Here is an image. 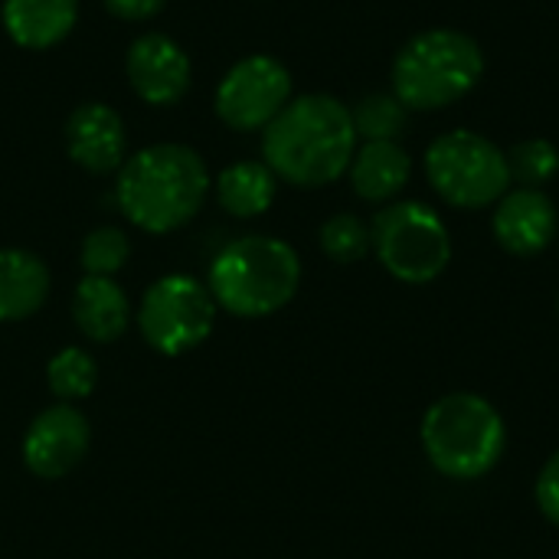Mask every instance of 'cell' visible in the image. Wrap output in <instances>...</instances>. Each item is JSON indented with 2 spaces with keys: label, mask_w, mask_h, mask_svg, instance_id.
<instances>
[{
  "label": "cell",
  "mask_w": 559,
  "mask_h": 559,
  "mask_svg": "<svg viewBox=\"0 0 559 559\" xmlns=\"http://www.w3.org/2000/svg\"><path fill=\"white\" fill-rule=\"evenodd\" d=\"M278 193V177L269 170L265 160H239L219 170L216 177V200L236 219L262 216Z\"/></svg>",
  "instance_id": "cell-18"
},
{
  "label": "cell",
  "mask_w": 559,
  "mask_h": 559,
  "mask_svg": "<svg viewBox=\"0 0 559 559\" xmlns=\"http://www.w3.org/2000/svg\"><path fill=\"white\" fill-rule=\"evenodd\" d=\"M350 118H354L357 138H364V141H396L400 134H406L409 108L393 92H370L350 108Z\"/></svg>",
  "instance_id": "cell-19"
},
{
  "label": "cell",
  "mask_w": 559,
  "mask_h": 559,
  "mask_svg": "<svg viewBox=\"0 0 559 559\" xmlns=\"http://www.w3.org/2000/svg\"><path fill=\"white\" fill-rule=\"evenodd\" d=\"M350 187L367 203H393L403 187L409 183L413 160L400 147V141H367L354 151V160L347 167Z\"/></svg>",
  "instance_id": "cell-16"
},
{
  "label": "cell",
  "mask_w": 559,
  "mask_h": 559,
  "mask_svg": "<svg viewBox=\"0 0 559 559\" xmlns=\"http://www.w3.org/2000/svg\"><path fill=\"white\" fill-rule=\"evenodd\" d=\"M0 23L20 49H52L79 23V0H3Z\"/></svg>",
  "instance_id": "cell-14"
},
{
  "label": "cell",
  "mask_w": 559,
  "mask_h": 559,
  "mask_svg": "<svg viewBox=\"0 0 559 559\" xmlns=\"http://www.w3.org/2000/svg\"><path fill=\"white\" fill-rule=\"evenodd\" d=\"M46 383L59 403H79V400L92 396V390L98 383V364L92 354H85L79 347H62L46 367Z\"/></svg>",
  "instance_id": "cell-20"
},
{
  "label": "cell",
  "mask_w": 559,
  "mask_h": 559,
  "mask_svg": "<svg viewBox=\"0 0 559 559\" xmlns=\"http://www.w3.org/2000/svg\"><path fill=\"white\" fill-rule=\"evenodd\" d=\"M485 75L478 39L459 29L416 33L393 59V95L409 111H436L465 98Z\"/></svg>",
  "instance_id": "cell-5"
},
{
  "label": "cell",
  "mask_w": 559,
  "mask_h": 559,
  "mask_svg": "<svg viewBox=\"0 0 559 559\" xmlns=\"http://www.w3.org/2000/svg\"><path fill=\"white\" fill-rule=\"evenodd\" d=\"M534 498H537L540 514L554 527H559V449L544 462V468L537 475V485H534Z\"/></svg>",
  "instance_id": "cell-24"
},
{
  "label": "cell",
  "mask_w": 559,
  "mask_h": 559,
  "mask_svg": "<svg viewBox=\"0 0 559 559\" xmlns=\"http://www.w3.org/2000/svg\"><path fill=\"white\" fill-rule=\"evenodd\" d=\"M432 190L459 210H485L511 190L508 151L478 131H449L426 151Z\"/></svg>",
  "instance_id": "cell-7"
},
{
  "label": "cell",
  "mask_w": 559,
  "mask_h": 559,
  "mask_svg": "<svg viewBox=\"0 0 559 559\" xmlns=\"http://www.w3.org/2000/svg\"><path fill=\"white\" fill-rule=\"evenodd\" d=\"M301 285L298 252L275 236H242L210 262V295L236 318H269L282 311Z\"/></svg>",
  "instance_id": "cell-4"
},
{
  "label": "cell",
  "mask_w": 559,
  "mask_h": 559,
  "mask_svg": "<svg viewBox=\"0 0 559 559\" xmlns=\"http://www.w3.org/2000/svg\"><path fill=\"white\" fill-rule=\"evenodd\" d=\"M491 229L504 252L531 259V255H540L557 239L559 213L544 190L518 187V190H508L495 203Z\"/></svg>",
  "instance_id": "cell-12"
},
{
  "label": "cell",
  "mask_w": 559,
  "mask_h": 559,
  "mask_svg": "<svg viewBox=\"0 0 559 559\" xmlns=\"http://www.w3.org/2000/svg\"><path fill=\"white\" fill-rule=\"evenodd\" d=\"M131 259V242L124 236V229L118 226H98L82 239L79 249V262L85 269V275H105L115 278V272H121Z\"/></svg>",
  "instance_id": "cell-22"
},
{
  "label": "cell",
  "mask_w": 559,
  "mask_h": 559,
  "mask_svg": "<svg viewBox=\"0 0 559 559\" xmlns=\"http://www.w3.org/2000/svg\"><path fill=\"white\" fill-rule=\"evenodd\" d=\"M88 442V419L72 403H56L29 423L23 436V465L43 481H59L79 468Z\"/></svg>",
  "instance_id": "cell-11"
},
{
  "label": "cell",
  "mask_w": 559,
  "mask_h": 559,
  "mask_svg": "<svg viewBox=\"0 0 559 559\" xmlns=\"http://www.w3.org/2000/svg\"><path fill=\"white\" fill-rule=\"evenodd\" d=\"M321 249L341 265L360 262L370 252V226L354 213H337L321 226Z\"/></svg>",
  "instance_id": "cell-23"
},
{
  "label": "cell",
  "mask_w": 559,
  "mask_h": 559,
  "mask_svg": "<svg viewBox=\"0 0 559 559\" xmlns=\"http://www.w3.org/2000/svg\"><path fill=\"white\" fill-rule=\"evenodd\" d=\"M370 252L396 282L429 285L452 262V236L432 206L393 200L370 223Z\"/></svg>",
  "instance_id": "cell-6"
},
{
  "label": "cell",
  "mask_w": 559,
  "mask_h": 559,
  "mask_svg": "<svg viewBox=\"0 0 559 559\" xmlns=\"http://www.w3.org/2000/svg\"><path fill=\"white\" fill-rule=\"evenodd\" d=\"M357 131L350 108L324 92L292 98L262 131V160L292 187H328L354 160Z\"/></svg>",
  "instance_id": "cell-1"
},
{
  "label": "cell",
  "mask_w": 559,
  "mask_h": 559,
  "mask_svg": "<svg viewBox=\"0 0 559 559\" xmlns=\"http://www.w3.org/2000/svg\"><path fill=\"white\" fill-rule=\"evenodd\" d=\"M292 102V72L275 56L255 52L239 59L216 85L213 108L233 131H265Z\"/></svg>",
  "instance_id": "cell-9"
},
{
  "label": "cell",
  "mask_w": 559,
  "mask_h": 559,
  "mask_svg": "<svg viewBox=\"0 0 559 559\" xmlns=\"http://www.w3.org/2000/svg\"><path fill=\"white\" fill-rule=\"evenodd\" d=\"M102 3L111 16L128 20V23H141V20L157 16L167 0H102Z\"/></svg>",
  "instance_id": "cell-25"
},
{
  "label": "cell",
  "mask_w": 559,
  "mask_h": 559,
  "mask_svg": "<svg viewBox=\"0 0 559 559\" xmlns=\"http://www.w3.org/2000/svg\"><path fill=\"white\" fill-rule=\"evenodd\" d=\"M131 92L154 108H170L190 92L193 66L187 49L167 33H141L124 56Z\"/></svg>",
  "instance_id": "cell-10"
},
{
  "label": "cell",
  "mask_w": 559,
  "mask_h": 559,
  "mask_svg": "<svg viewBox=\"0 0 559 559\" xmlns=\"http://www.w3.org/2000/svg\"><path fill=\"white\" fill-rule=\"evenodd\" d=\"M72 321L88 341L111 344L131 324V301L115 278L85 275L72 295Z\"/></svg>",
  "instance_id": "cell-15"
},
{
  "label": "cell",
  "mask_w": 559,
  "mask_h": 559,
  "mask_svg": "<svg viewBox=\"0 0 559 559\" xmlns=\"http://www.w3.org/2000/svg\"><path fill=\"white\" fill-rule=\"evenodd\" d=\"M508 167H511V180L518 187H531L540 190L544 183H550L559 174V151L554 141L547 138H531L521 141L508 151Z\"/></svg>",
  "instance_id": "cell-21"
},
{
  "label": "cell",
  "mask_w": 559,
  "mask_h": 559,
  "mask_svg": "<svg viewBox=\"0 0 559 559\" xmlns=\"http://www.w3.org/2000/svg\"><path fill=\"white\" fill-rule=\"evenodd\" d=\"M419 445L442 478L478 481L501 465L508 426L491 400L462 390L436 400L423 413Z\"/></svg>",
  "instance_id": "cell-3"
},
{
  "label": "cell",
  "mask_w": 559,
  "mask_h": 559,
  "mask_svg": "<svg viewBox=\"0 0 559 559\" xmlns=\"http://www.w3.org/2000/svg\"><path fill=\"white\" fill-rule=\"evenodd\" d=\"M557 318H559V295H557Z\"/></svg>",
  "instance_id": "cell-26"
},
{
  "label": "cell",
  "mask_w": 559,
  "mask_h": 559,
  "mask_svg": "<svg viewBox=\"0 0 559 559\" xmlns=\"http://www.w3.org/2000/svg\"><path fill=\"white\" fill-rule=\"evenodd\" d=\"M210 197L206 160L174 141L147 144L124 157L115 180V200L121 216L151 236H167L187 226Z\"/></svg>",
  "instance_id": "cell-2"
},
{
  "label": "cell",
  "mask_w": 559,
  "mask_h": 559,
  "mask_svg": "<svg viewBox=\"0 0 559 559\" xmlns=\"http://www.w3.org/2000/svg\"><path fill=\"white\" fill-rule=\"evenodd\" d=\"M49 295V269L26 249H0V324L33 318Z\"/></svg>",
  "instance_id": "cell-17"
},
{
  "label": "cell",
  "mask_w": 559,
  "mask_h": 559,
  "mask_svg": "<svg viewBox=\"0 0 559 559\" xmlns=\"http://www.w3.org/2000/svg\"><path fill=\"white\" fill-rule=\"evenodd\" d=\"M69 160L88 174H111L128 157V131L121 115L105 102L79 105L66 121Z\"/></svg>",
  "instance_id": "cell-13"
},
{
  "label": "cell",
  "mask_w": 559,
  "mask_h": 559,
  "mask_svg": "<svg viewBox=\"0 0 559 559\" xmlns=\"http://www.w3.org/2000/svg\"><path fill=\"white\" fill-rule=\"evenodd\" d=\"M216 324V301L193 275H164L147 285L138 305V331L144 344L164 357H180L200 347Z\"/></svg>",
  "instance_id": "cell-8"
}]
</instances>
